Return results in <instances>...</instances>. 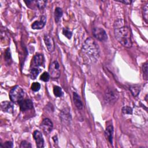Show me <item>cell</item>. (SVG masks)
I'll use <instances>...</instances> for the list:
<instances>
[{"instance_id":"1","label":"cell","mask_w":148,"mask_h":148,"mask_svg":"<svg viewBox=\"0 0 148 148\" xmlns=\"http://www.w3.org/2000/svg\"><path fill=\"white\" fill-rule=\"evenodd\" d=\"M113 27L114 36L119 42L125 47H131L132 45L131 32L130 28L125 25L124 21L121 18L116 20Z\"/></svg>"},{"instance_id":"2","label":"cell","mask_w":148,"mask_h":148,"mask_svg":"<svg viewBox=\"0 0 148 148\" xmlns=\"http://www.w3.org/2000/svg\"><path fill=\"white\" fill-rule=\"evenodd\" d=\"M82 50L91 61H96L98 60L99 57V49L98 44L92 38H88L84 41Z\"/></svg>"},{"instance_id":"3","label":"cell","mask_w":148,"mask_h":148,"mask_svg":"<svg viewBox=\"0 0 148 148\" xmlns=\"http://www.w3.org/2000/svg\"><path fill=\"white\" fill-rule=\"evenodd\" d=\"M24 96V90L18 86L13 87L9 92V97L12 102L18 103L23 99Z\"/></svg>"},{"instance_id":"4","label":"cell","mask_w":148,"mask_h":148,"mask_svg":"<svg viewBox=\"0 0 148 148\" xmlns=\"http://www.w3.org/2000/svg\"><path fill=\"white\" fill-rule=\"evenodd\" d=\"M49 73L51 78L53 79H58L60 76V68L57 61L51 62L49 66Z\"/></svg>"},{"instance_id":"5","label":"cell","mask_w":148,"mask_h":148,"mask_svg":"<svg viewBox=\"0 0 148 148\" xmlns=\"http://www.w3.org/2000/svg\"><path fill=\"white\" fill-rule=\"evenodd\" d=\"M119 98L118 94L113 90L108 88L105 92L104 99L105 101L110 104L114 103Z\"/></svg>"},{"instance_id":"6","label":"cell","mask_w":148,"mask_h":148,"mask_svg":"<svg viewBox=\"0 0 148 148\" xmlns=\"http://www.w3.org/2000/svg\"><path fill=\"white\" fill-rule=\"evenodd\" d=\"M92 35L95 39L99 41H105L108 39V35L106 31L102 28H94L92 29Z\"/></svg>"},{"instance_id":"7","label":"cell","mask_w":148,"mask_h":148,"mask_svg":"<svg viewBox=\"0 0 148 148\" xmlns=\"http://www.w3.org/2000/svg\"><path fill=\"white\" fill-rule=\"evenodd\" d=\"M53 125L51 121L48 118L44 119L40 125V128L42 130L45 135H48L53 130Z\"/></svg>"},{"instance_id":"8","label":"cell","mask_w":148,"mask_h":148,"mask_svg":"<svg viewBox=\"0 0 148 148\" xmlns=\"http://www.w3.org/2000/svg\"><path fill=\"white\" fill-rule=\"evenodd\" d=\"M24 2L26 3L27 6L30 8L34 9L37 8L38 9L41 10L43 9L45 6L47 1H25Z\"/></svg>"},{"instance_id":"9","label":"cell","mask_w":148,"mask_h":148,"mask_svg":"<svg viewBox=\"0 0 148 148\" xmlns=\"http://www.w3.org/2000/svg\"><path fill=\"white\" fill-rule=\"evenodd\" d=\"M113 127L112 125V121H109L106 123V130L105 131V135L106 136V138L108 139L109 142L110 143V144H112L113 143Z\"/></svg>"},{"instance_id":"10","label":"cell","mask_w":148,"mask_h":148,"mask_svg":"<svg viewBox=\"0 0 148 148\" xmlns=\"http://www.w3.org/2000/svg\"><path fill=\"white\" fill-rule=\"evenodd\" d=\"M44 42L46 46V47L49 52H53L55 49V44L53 38L48 34L44 35Z\"/></svg>"},{"instance_id":"11","label":"cell","mask_w":148,"mask_h":148,"mask_svg":"<svg viewBox=\"0 0 148 148\" xmlns=\"http://www.w3.org/2000/svg\"><path fill=\"white\" fill-rule=\"evenodd\" d=\"M33 137L36 142L37 147L42 148L44 147V139L42 133L39 131H35L33 132Z\"/></svg>"},{"instance_id":"12","label":"cell","mask_w":148,"mask_h":148,"mask_svg":"<svg viewBox=\"0 0 148 148\" xmlns=\"http://www.w3.org/2000/svg\"><path fill=\"white\" fill-rule=\"evenodd\" d=\"M18 103L22 112H25L33 108V102L29 99H23Z\"/></svg>"},{"instance_id":"13","label":"cell","mask_w":148,"mask_h":148,"mask_svg":"<svg viewBox=\"0 0 148 148\" xmlns=\"http://www.w3.org/2000/svg\"><path fill=\"white\" fill-rule=\"evenodd\" d=\"M32 66L34 67L37 68L38 66L43 65L45 62V58L43 54L39 53L36 54L32 58Z\"/></svg>"},{"instance_id":"14","label":"cell","mask_w":148,"mask_h":148,"mask_svg":"<svg viewBox=\"0 0 148 148\" xmlns=\"http://www.w3.org/2000/svg\"><path fill=\"white\" fill-rule=\"evenodd\" d=\"M60 116L61 119L62 123L64 124H69L71 120L70 112L68 109H64L61 110Z\"/></svg>"},{"instance_id":"15","label":"cell","mask_w":148,"mask_h":148,"mask_svg":"<svg viewBox=\"0 0 148 148\" xmlns=\"http://www.w3.org/2000/svg\"><path fill=\"white\" fill-rule=\"evenodd\" d=\"M46 23V17L45 16H42L39 21L34 22L31 25V27L34 29H40L43 28Z\"/></svg>"},{"instance_id":"16","label":"cell","mask_w":148,"mask_h":148,"mask_svg":"<svg viewBox=\"0 0 148 148\" xmlns=\"http://www.w3.org/2000/svg\"><path fill=\"white\" fill-rule=\"evenodd\" d=\"M1 109L5 112L12 114L14 110L13 104L9 101H3L1 103Z\"/></svg>"},{"instance_id":"17","label":"cell","mask_w":148,"mask_h":148,"mask_svg":"<svg viewBox=\"0 0 148 148\" xmlns=\"http://www.w3.org/2000/svg\"><path fill=\"white\" fill-rule=\"evenodd\" d=\"M73 100L75 103V105L78 109H82L83 107V105L81 101V99L79 95L75 92L73 93Z\"/></svg>"},{"instance_id":"18","label":"cell","mask_w":148,"mask_h":148,"mask_svg":"<svg viewBox=\"0 0 148 148\" xmlns=\"http://www.w3.org/2000/svg\"><path fill=\"white\" fill-rule=\"evenodd\" d=\"M62 14H63V12H62V10L61 8H60V7H57L55 9V10H54V20H55L56 23H58L60 21V18L62 16Z\"/></svg>"},{"instance_id":"19","label":"cell","mask_w":148,"mask_h":148,"mask_svg":"<svg viewBox=\"0 0 148 148\" xmlns=\"http://www.w3.org/2000/svg\"><path fill=\"white\" fill-rule=\"evenodd\" d=\"M129 89H130L132 95L134 97H136L139 94V93L140 92V86L139 85L134 84V85L130 86Z\"/></svg>"},{"instance_id":"20","label":"cell","mask_w":148,"mask_h":148,"mask_svg":"<svg viewBox=\"0 0 148 148\" xmlns=\"http://www.w3.org/2000/svg\"><path fill=\"white\" fill-rule=\"evenodd\" d=\"M39 72H40V71L38 68H36V67L32 68L30 70V72H29V77H30V78L32 80L35 79L37 77Z\"/></svg>"},{"instance_id":"21","label":"cell","mask_w":148,"mask_h":148,"mask_svg":"<svg viewBox=\"0 0 148 148\" xmlns=\"http://www.w3.org/2000/svg\"><path fill=\"white\" fill-rule=\"evenodd\" d=\"M53 93L57 97H60L62 95V91L60 87L56 86L53 88Z\"/></svg>"},{"instance_id":"22","label":"cell","mask_w":148,"mask_h":148,"mask_svg":"<svg viewBox=\"0 0 148 148\" xmlns=\"http://www.w3.org/2000/svg\"><path fill=\"white\" fill-rule=\"evenodd\" d=\"M143 18L146 23H148V3H146L143 9Z\"/></svg>"},{"instance_id":"23","label":"cell","mask_w":148,"mask_h":148,"mask_svg":"<svg viewBox=\"0 0 148 148\" xmlns=\"http://www.w3.org/2000/svg\"><path fill=\"white\" fill-rule=\"evenodd\" d=\"M122 113L123 114H131L132 113V109L128 106H123L121 109Z\"/></svg>"},{"instance_id":"24","label":"cell","mask_w":148,"mask_h":148,"mask_svg":"<svg viewBox=\"0 0 148 148\" xmlns=\"http://www.w3.org/2000/svg\"><path fill=\"white\" fill-rule=\"evenodd\" d=\"M50 75L47 72H44L40 76V79L43 82H48L50 79Z\"/></svg>"},{"instance_id":"25","label":"cell","mask_w":148,"mask_h":148,"mask_svg":"<svg viewBox=\"0 0 148 148\" xmlns=\"http://www.w3.org/2000/svg\"><path fill=\"white\" fill-rule=\"evenodd\" d=\"M62 34L64 35H65L68 39H71L72 35V33L71 31H69L67 28H63L62 29Z\"/></svg>"},{"instance_id":"26","label":"cell","mask_w":148,"mask_h":148,"mask_svg":"<svg viewBox=\"0 0 148 148\" xmlns=\"http://www.w3.org/2000/svg\"><path fill=\"white\" fill-rule=\"evenodd\" d=\"M31 90L34 91H38L40 88V84L38 82H34L31 85Z\"/></svg>"},{"instance_id":"27","label":"cell","mask_w":148,"mask_h":148,"mask_svg":"<svg viewBox=\"0 0 148 148\" xmlns=\"http://www.w3.org/2000/svg\"><path fill=\"white\" fill-rule=\"evenodd\" d=\"M32 147L31 143L27 140H23L20 145V148H31Z\"/></svg>"},{"instance_id":"28","label":"cell","mask_w":148,"mask_h":148,"mask_svg":"<svg viewBox=\"0 0 148 148\" xmlns=\"http://www.w3.org/2000/svg\"><path fill=\"white\" fill-rule=\"evenodd\" d=\"M143 72L144 74V77L146 80L147 79V62H146L143 65Z\"/></svg>"},{"instance_id":"29","label":"cell","mask_w":148,"mask_h":148,"mask_svg":"<svg viewBox=\"0 0 148 148\" xmlns=\"http://www.w3.org/2000/svg\"><path fill=\"white\" fill-rule=\"evenodd\" d=\"M13 143L12 142H10V141H6L4 143H3L2 145H1V147L4 148V147H6V148H12L13 147Z\"/></svg>"},{"instance_id":"30","label":"cell","mask_w":148,"mask_h":148,"mask_svg":"<svg viewBox=\"0 0 148 148\" xmlns=\"http://www.w3.org/2000/svg\"><path fill=\"white\" fill-rule=\"evenodd\" d=\"M5 58L6 59V61H9V60H10V53L9 49H8L6 50L5 54Z\"/></svg>"},{"instance_id":"31","label":"cell","mask_w":148,"mask_h":148,"mask_svg":"<svg viewBox=\"0 0 148 148\" xmlns=\"http://www.w3.org/2000/svg\"><path fill=\"white\" fill-rule=\"evenodd\" d=\"M117 1L122 2V3H125V4H126V5H130V4H131V3L132 2V1H125V0H123V1Z\"/></svg>"},{"instance_id":"32","label":"cell","mask_w":148,"mask_h":148,"mask_svg":"<svg viewBox=\"0 0 148 148\" xmlns=\"http://www.w3.org/2000/svg\"><path fill=\"white\" fill-rule=\"evenodd\" d=\"M53 139L54 143H57L58 142V139H57V135H54L53 137Z\"/></svg>"}]
</instances>
